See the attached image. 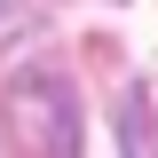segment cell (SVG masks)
<instances>
[{
	"label": "cell",
	"mask_w": 158,
	"mask_h": 158,
	"mask_svg": "<svg viewBox=\"0 0 158 158\" xmlns=\"http://www.w3.org/2000/svg\"><path fill=\"white\" fill-rule=\"evenodd\" d=\"M118 127H127V158H158V111H150V95L118 103Z\"/></svg>",
	"instance_id": "cell-2"
},
{
	"label": "cell",
	"mask_w": 158,
	"mask_h": 158,
	"mask_svg": "<svg viewBox=\"0 0 158 158\" xmlns=\"http://www.w3.org/2000/svg\"><path fill=\"white\" fill-rule=\"evenodd\" d=\"M8 135L32 158H79V103L56 71H24L8 87Z\"/></svg>",
	"instance_id": "cell-1"
}]
</instances>
